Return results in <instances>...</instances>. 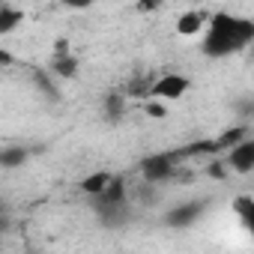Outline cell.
<instances>
[{
    "label": "cell",
    "instance_id": "cell-12",
    "mask_svg": "<svg viewBox=\"0 0 254 254\" xmlns=\"http://www.w3.org/2000/svg\"><path fill=\"white\" fill-rule=\"evenodd\" d=\"M206 177H212V180H227V177H230L227 162H224V159H212V162H206Z\"/></svg>",
    "mask_w": 254,
    "mask_h": 254
},
{
    "label": "cell",
    "instance_id": "cell-4",
    "mask_svg": "<svg viewBox=\"0 0 254 254\" xmlns=\"http://www.w3.org/2000/svg\"><path fill=\"white\" fill-rule=\"evenodd\" d=\"M224 162H227L230 174H239V177L254 174V138L239 141V144H236V147L224 156Z\"/></svg>",
    "mask_w": 254,
    "mask_h": 254
},
{
    "label": "cell",
    "instance_id": "cell-11",
    "mask_svg": "<svg viewBox=\"0 0 254 254\" xmlns=\"http://www.w3.org/2000/svg\"><path fill=\"white\" fill-rule=\"evenodd\" d=\"M105 111H108L111 120H120V114L126 111V96H123V93H111V96L105 99Z\"/></svg>",
    "mask_w": 254,
    "mask_h": 254
},
{
    "label": "cell",
    "instance_id": "cell-15",
    "mask_svg": "<svg viewBox=\"0 0 254 254\" xmlns=\"http://www.w3.org/2000/svg\"><path fill=\"white\" fill-rule=\"evenodd\" d=\"M9 63H12V54H9L6 48H0V66H3V69H6Z\"/></svg>",
    "mask_w": 254,
    "mask_h": 254
},
{
    "label": "cell",
    "instance_id": "cell-10",
    "mask_svg": "<svg viewBox=\"0 0 254 254\" xmlns=\"http://www.w3.org/2000/svg\"><path fill=\"white\" fill-rule=\"evenodd\" d=\"M51 69H54L60 78H75V75H78V57H75V54L51 57Z\"/></svg>",
    "mask_w": 254,
    "mask_h": 254
},
{
    "label": "cell",
    "instance_id": "cell-14",
    "mask_svg": "<svg viewBox=\"0 0 254 254\" xmlns=\"http://www.w3.org/2000/svg\"><path fill=\"white\" fill-rule=\"evenodd\" d=\"M24 159H27L24 150H9V147L3 150V165H6V168H12L15 162H24Z\"/></svg>",
    "mask_w": 254,
    "mask_h": 254
},
{
    "label": "cell",
    "instance_id": "cell-3",
    "mask_svg": "<svg viewBox=\"0 0 254 254\" xmlns=\"http://www.w3.org/2000/svg\"><path fill=\"white\" fill-rule=\"evenodd\" d=\"M174 30L183 39H197V36H203L209 30V15L203 9H186V12H180Z\"/></svg>",
    "mask_w": 254,
    "mask_h": 254
},
{
    "label": "cell",
    "instance_id": "cell-9",
    "mask_svg": "<svg viewBox=\"0 0 254 254\" xmlns=\"http://www.w3.org/2000/svg\"><path fill=\"white\" fill-rule=\"evenodd\" d=\"M99 203H105V206H120L123 200H126V183L120 180V177H114V183L108 186V191L102 194V197H96Z\"/></svg>",
    "mask_w": 254,
    "mask_h": 254
},
{
    "label": "cell",
    "instance_id": "cell-6",
    "mask_svg": "<svg viewBox=\"0 0 254 254\" xmlns=\"http://www.w3.org/2000/svg\"><path fill=\"white\" fill-rule=\"evenodd\" d=\"M24 24V9L9 0H0V36H9Z\"/></svg>",
    "mask_w": 254,
    "mask_h": 254
},
{
    "label": "cell",
    "instance_id": "cell-13",
    "mask_svg": "<svg viewBox=\"0 0 254 254\" xmlns=\"http://www.w3.org/2000/svg\"><path fill=\"white\" fill-rule=\"evenodd\" d=\"M144 114H147V117H156V120H165V117H168V105L159 102V99H147V102H144Z\"/></svg>",
    "mask_w": 254,
    "mask_h": 254
},
{
    "label": "cell",
    "instance_id": "cell-5",
    "mask_svg": "<svg viewBox=\"0 0 254 254\" xmlns=\"http://www.w3.org/2000/svg\"><path fill=\"white\" fill-rule=\"evenodd\" d=\"M230 212L236 215L239 227L254 239V197H251V194H236V197L230 200Z\"/></svg>",
    "mask_w": 254,
    "mask_h": 254
},
{
    "label": "cell",
    "instance_id": "cell-7",
    "mask_svg": "<svg viewBox=\"0 0 254 254\" xmlns=\"http://www.w3.org/2000/svg\"><path fill=\"white\" fill-rule=\"evenodd\" d=\"M171 174H174V159H168V156H153V159L144 162V177H147L150 183L168 180Z\"/></svg>",
    "mask_w": 254,
    "mask_h": 254
},
{
    "label": "cell",
    "instance_id": "cell-8",
    "mask_svg": "<svg viewBox=\"0 0 254 254\" xmlns=\"http://www.w3.org/2000/svg\"><path fill=\"white\" fill-rule=\"evenodd\" d=\"M111 183H114V174L99 171V174H90V177L81 180V191H87V194H93V197H102Z\"/></svg>",
    "mask_w": 254,
    "mask_h": 254
},
{
    "label": "cell",
    "instance_id": "cell-2",
    "mask_svg": "<svg viewBox=\"0 0 254 254\" xmlns=\"http://www.w3.org/2000/svg\"><path fill=\"white\" fill-rule=\"evenodd\" d=\"M189 90H191V78L189 75H183V72H162L150 84V99H159V102L171 105V102L186 99Z\"/></svg>",
    "mask_w": 254,
    "mask_h": 254
},
{
    "label": "cell",
    "instance_id": "cell-16",
    "mask_svg": "<svg viewBox=\"0 0 254 254\" xmlns=\"http://www.w3.org/2000/svg\"><path fill=\"white\" fill-rule=\"evenodd\" d=\"M153 9H159V3H141L138 6V12H153Z\"/></svg>",
    "mask_w": 254,
    "mask_h": 254
},
{
    "label": "cell",
    "instance_id": "cell-1",
    "mask_svg": "<svg viewBox=\"0 0 254 254\" xmlns=\"http://www.w3.org/2000/svg\"><path fill=\"white\" fill-rule=\"evenodd\" d=\"M254 42V24L245 21V18H236L230 12H215L209 18V30H206V39H203V51L206 54H215V57H224V54H233V51H242Z\"/></svg>",
    "mask_w": 254,
    "mask_h": 254
}]
</instances>
